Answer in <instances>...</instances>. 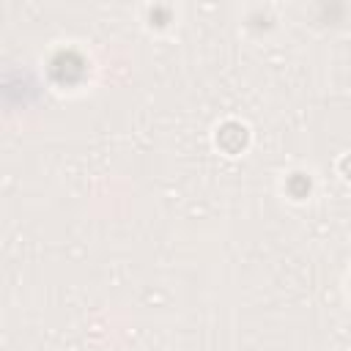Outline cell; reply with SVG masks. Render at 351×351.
Segmentation results:
<instances>
[{"mask_svg": "<svg viewBox=\"0 0 351 351\" xmlns=\"http://www.w3.org/2000/svg\"><path fill=\"white\" fill-rule=\"evenodd\" d=\"M247 143V129L244 126H239V123H225L222 126V132H219V145L225 148V151H239L241 145Z\"/></svg>", "mask_w": 351, "mask_h": 351, "instance_id": "7a4b0ae2", "label": "cell"}, {"mask_svg": "<svg viewBox=\"0 0 351 351\" xmlns=\"http://www.w3.org/2000/svg\"><path fill=\"white\" fill-rule=\"evenodd\" d=\"M49 74L60 85H74V82H80L85 77V60L74 49H60L49 60Z\"/></svg>", "mask_w": 351, "mask_h": 351, "instance_id": "6da1fadb", "label": "cell"}]
</instances>
